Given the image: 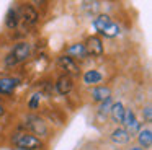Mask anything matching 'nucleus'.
I'll use <instances>...</instances> for the list:
<instances>
[{
    "label": "nucleus",
    "mask_w": 152,
    "mask_h": 150,
    "mask_svg": "<svg viewBox=\"0 0 152 150\" xmlns=\"http://www.w3.org/2000/svg\"><path fill=\"white\" fill-rule=\"evenodd\" d=\"M20 18L25 21V25H26V26H31V25H34V23L38 21V18H39V16H38V12L31 5H25L23 8H21Z\"/></svg>",
    "instance_id": "nucleus-8"
},
{
    "label": "nucleus",
    "mask_w": 152,
    "mask_h": 150,
    "mask_svg": "<svg viewBox=\"0 0 152 150\" xmlns=\"http://www.w3.org/2000/svg\"><path fill=\"white\" fill-rule=\"evenodd\" d=\"M123 124H124V129L128 130L129 134H134L139 130V122L136 119V114L132 109H126L124 111V119H123Z\"/></svg>",
    "instance_id": "nucleus-6"
},
{
    "label": "nucleus",
    "mask_w": 152,
    "mask_h": 150,
    "mask_svg": "<svg viewBox=\"0 0 152 150\" xmlns=\"http://www.w3.org/2000/svg\"><path fill=\"white\" fill-rule=\"evenodd\" d=\"M38 101H39V95H33V98H31V101H30V108L31 109H36L38 108Z\"/></svg>",
    "instance_id": "nucleus-19"
},
{
    "label": "nucleus",
    "mask_w": 152,
    "mask_h": 150,
    "mask_svg": "<svg viewBox=\"0 0 152 150\" xmlns=\"http://www.w3.org/2000/svg\"><path fill=\"white\" fill-rule=\"evenodd\" d=\"M59 65L66 70L67 77H70V75H79L80 70H79V65L75 64V60H74L72 57H69V55H61L59 57Z\"/></svg>",
    "instance_id": "nucleus-4"
},
{
    "label": "nucleus",
    "mask_w": 152,
    "mask_h": 150,
    "mask_svg": "<svg viewBox=\"0 0 152 150\" xmlns=\"http://www.w3.org/2000/svg\"><path fill=\"white\" fill-rule=\"evenodd\" d=\"M83 46H85V52H88L92 55H102L103 54V42L98 36H90Z\"/></svg>",
    "instance_id": "nucleus-5"
},
{
    "label": "nucleus",
    "mask_w": 152,
    "mask_h": 150,
    "mask_svg": "<svg viewBox=\"0 0 152 150\" xmlns=\"http://www.w3.org/2000/svg\"><path fill=\"white\" fill-rule=\"evenodd\" d=\"M25 124H26V126L30 127L34 134H38V135H46V134H48L46 122H44L41 117H38V116H28Z\"/></svg>",
    "instance_id": "nucleus-3"
},
{
    "label": "nucleus",
    "mask_w": 152,
    "mask_h": 150,
    "mask_svg": "<svg viewBox=\"0 0 152 150\" xmlns=\"http://www.w3.org/2000/svg\"><path fill=\"white\" fill-rule=\"evenodd\" d=\"M103 78V75L98 70H87L83 75V83L85 85H93V83H100Z\"/></svg>",
    "instance_id": "nucleus-14"
},
{
    "label": "nucleus",
    "mask_w": 152,
    "mask_h": 150,
    "mask_svg": "<svg viewBox=\"0 0 152 150\" xmlns=\"http://www.w3.org/2000/svg\"><path fill=\"white\" fill-rule=\"evenodd\" d=\"M74 88V82L70 77H67V75H61L59 78H57L56 82V90L59 95H69L70 91H72Z\"/></svg>",
    "instance_id": "nucleus-7"
},
{
    "label": "nucleus",
    "mask_w": 152,
    "mask_h": 150,
    "mask_svg": "<svg viewBox=\"0 0 152 150\" xmlns=\"http://www.w3.org/2000/svg\"><path fill=\"white\" fill-rule=\"evenodd\" d=\"M18 21H20V13H18V10L10 8V10H8V13H7V20H5L7 26L10 29H15L18 26Z\"/></svg>",
    "instance_id": "nucleus-15"
},
{
    "label": "nucleus",
    "mask_w": 152,
    "mask_h": 150,
    "mask_svg": "<svg viewBox=\"0 0 152 150\" xmlns=\"http://www.w3.org/2000/svg\"><path fill=\"white\" fill-rule=\"evenodd\" d=\"M137 140H139V145H141V149H149V147H151V143H152V130H151V129H142V130H139Z\"/></svg>",
    "instance_id": "nucleus-13"
},
{
    "label": "nucleus",
    "mask_w": 152,
    "mask_h": 150,
    "mask_svg": "<svg viewBox=\"0 0 152 150\" xmlns=\"http://www.w3.org/2000/svg\"><path fill=\"white\" fill-rule=\"evenodd\" d=\"M30 52H31V46L28 44V42H18V44L12 49L10 54L7 55V60H5L7 67H13L18 62L25 60V59L30 55Z\"/></svg>",
    "instance_id": "nucleus-2"
},
{
    "label": "nucleus",
    "mask_w": 152,
    "mask_h": 150,
    "mask_svg": "<svg viewBox=\"0 0 152 150\" xmlns=\"http://www.w3.org/2000/svg\"><path fill=\"white\" fill-rule=\"evenodd\" d=\"M5 113V109H4V106H2V104H0V116H2V114Z\"/></svg>",
    "instance_id": "nucleus-21"
},
{
    "label": "nucleus",
    "mask_w": 152,
    "mask_h": 150,
    "mask_svg": "<svg viewBox=\"0 0 152 150\" xmlns=\"http://www.w3.org/2000/svg\"><path fill=\"white\" fill-rule=\"evenodd\" d=\"M110 109H111V98L102 103V106H100V113H102V114H106Z\"/></svg>",
    "instance_id": "nucleus-18"
},
{
    "label": "nucleus",
    "mask_w": 152,
    "mask_h": 150,
    "mask_svg": "<svg viewBox=\"0 0 152 150\" xmlns=\"http://www.w3.org/2000/svg\"><path fill=\"white\" fill-rule=\"evenodd\" d=\"M110 23H111V20H110V16H106V15H100L98 18L93 20V26H95V29L100 33V34H102L103 29H105Z\"/></svg>",
    "instance_id": "nucleus-17"
},
{
    "label": "nucleus",
    "mask_w": 152,
    "mask_h": 150,
    "mask_svg": "<svg viewBox=\"0 0 152 150\" xmlns=\"http://www.w3.org/2000/svg\"><path fill=\"white\" fill-rule=\"evenodd\" d=\"M13 143L21 150H39L43 147V142L36 135L30 132H20L13 137Z\"/></svg>",
    "instance_id": "nucleus-1"
},
{
    "label": "nucleus",
    "mask_w": 152,
    "mask_h": 150,
    "mask_svg": "<svg viewBox=\"0 0 152 150\" xmlns=\"http://www.w3.org/2000/svg\"><path fill=\"white\" fill-rule=\"evenodd\" d=\"M87 52H85V46L80 44V42H77V44H72L69 49H67V55L69 57H83Z\"/></svg>",
    "instance_id": "nucleus-16"
},
{
    "label": "nucleus",
    "mask_w": 152,
    "mask_h": 150,
    "mask_svg": "<svg viewBox=\"0 0 152 150\" xmlns=\"http://www.w3.org/2000/svg\"><path fill=\"white\" fill-rule=\"evenodd\" d=\"M124 111L126 108L123 106V103H113L111 104V109H110V113H111V117L115 122H121L123 124V119H124Z\"/></svg>",
    "instance_id": "nucleus-12"
},
{
    "label": "nucleus",
    "mask_w": 152,
    "mask_h": 150,
    "mask_svg": "<svg viewBox=\"0 0 152 150\" xmlns=\"http://www.w3.org/2000/svg\"><path fill=\"white\" fill-rule=\"evenodd\" d=\"M92 98H93V101L103 103V101L111 98V90L108 87H95L92 90Z\"/></svg>",
    "instance_id": "nucleus-10"
},
{
    "label": "nucleus",
    "mask_w": 152,
    "mask_h": 150,
    "mask_svg": "<svg viewBox=\"0 0 152 150\" xmlns=\"http://www.w3.org/2000/svg\"><path fill=\"white\" fill-rule=\"evenodd\" d=\"M20 83L18 78H13V77H2L0 78V93H12V91L17 88V85Z\"/></svg>",
    "instance_id": "nucleus-9"
},
{
    "label": "nucleus",
    "mask_w": 152,
    "mask_h": 150,
    "mask_svg": "<svg viewBox=\"0 0 152 150\" xmlns=\"http://www.w3.org/2000/svg\"><path fill=\"white\" fill-rule=\"evenodd\" d=\"M129 150H144V149H141V147H131Z\"/></svg>",
    "instance_id": "nucleus-22"
},
{
    "label": "nucleus",
    "mask_w": 152,
    "mask_h": 150,
    "mask_svg": "<svg viewBox=\"0 0 152 150\" xmlns=\"http://www.w3.org/2000/svg\"><path fill=\"white\" fill-rule=\"evenodd\" d=\"M111 140L118 145H123V143H128L129 142V132L124 129V127H118V129L113 130L111 134Z\"/></svg>",
    "instance_id": "nucleus-11"
},
{
    "label": "nucleus",
    "mask_w": 152,
    "mask_h": 150,
    "mask_svg": "<svg viewBox=\"0 0 152 150\" xmlns=\"http://www.w3.org/2000/svg\"><path fill=\"white\" fill-rule=\"evenodd\" d=\"M144 116H145V119L147 121H151V117H152V114H151V106H147L144 109Z\"/></svg>",
    "instance_id": "nucleus-20"
}]
</instances>
